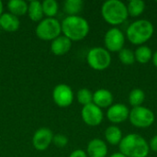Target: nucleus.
<instances>
[{
  "instance_id": "obj_1",
  "label": "nucleus",
  "mask_w": 157,
  "mask_h": 157,
  "mask_svg": "<svg viewBox=\"0 0 157 157\" xmlns=\"http://www.w3.org/2000/svg\"><path fill=\"white\" fill-rule=\"evenodd\" d=\"M61 26L63 36L71 41L84 40L90 30L88 21L81 16H67L61 22Z\"/></svg>"
},
{
  "instance_id": "obj_2",
  "label": "nucleus",
  "mask_w": 157,
  "mask_h": 157,
  "mask_svg": "<svg viewBox=\"0 0 157 157\" xmlns=\"http://www.w3.org/2000/svg\"><path fill=\"white\" fill-rule=\"evenodd\" d=\"M119 148L120 152L127 157H147L150 152L148 142L136 133L124 136L119 144Z\"/></svg>"
},
{
  "instance_id": "obj_3",
  "label": "nucleus",
  "mask_w": 157,
  "mask_h": 157,
  "mask_svg": "<svg viewBox=\"0 0 157 157\" xmlns=\"http://www.w3.org/2000/svg\"><path fill=\"white\" fill-rule=\"evenodd\" d=\"M155 28L148 19H138L130 24L126 30L128 40L134 45H144L154 35Z\"/></svg>"
},
{
  "instance_id": "obj_4",
  "label": "nucleus",
  "mask_w": 157,
  "mask_h": 157,
  "mask_svg": "<svg viewBox=\"0 0 157 157\" xmlns=\"http://www.w3.org/2000/svg\"><path fill=\"white\" fill-rule=\"evenodd\" d=\"M101 15L104 20L112 26H118L128 18L127 6L120 0H108L101 6Z\"/></svg>"
},
{
  "instance_id": "obj_5",
  "label": "nucleus",
  "mask_w": 157,
  "mask_h": 157,
  "mask_svg": "<svg viewBox=\"0 0 157 157\" xmlns=\"http://www.w3.org/2000/svg\"><path fill=\"white\" fill-rule=\"evenodd\" d=\"M35 32L39 39L52 41L62 33L61 22L55 17H45L38 23Z\"/></svg>"
},
{
  "instance_id": "obj_6",
  "label": "nucleus",
  "mask_w": 157,
  "mask_h": 157,
  "mask_svg": "<svg viewBox=\"0 0 157 157\" xmlns=\"http://www.w3.org/2000/svg\"><path fill=\"white\" fill-rule=\"evenodd\" d=\"M86 62L92 69L103 71L109 67L111 63V55L110 52L103 47H94L88 51Z\"/></svg>"
},
{
  "instance_id": "obj_7",
  "label": "nucleus",
  "mask_w": 157,
  "mask_h": 157,
  "mask_svg": "<svg viewBox=\"0 0 157 157\" xmlns=\"http://www.w3.org/2000/svg\"><path fill=\"white\" fill-rule=\"evenodd\" d=\"M129 120L134 127L145 129L154 124L155 116L153 110H151L149 108L140 106L132 108V109L130 110Z\"/></svg>"
},
{
  "instance_id": "obj_8",
  "label": "nucleus",
  "mask_w": 157,
  "mask_h": 157,
  "mask_svg": "<svg viewBox=\"0 0 157 157\" xmlns=\"http://www.w3.org/2000/svg\"><path fill=\"white\" fill-rule=\"evenodd\" d=\"M104 44L109 52H120L124 48L125 35L119 28H111L104 36Z\"/></svg>"
},
{
  "instance_id": "obj_9",
  "label": "nucleus",
  "mask_w": 157,
  "mask_h": 157,
  "mask_svg": "<svg viewBox=\"0 0 157 157\" xmlns=\"http://www.w3.org/2000/svg\"><path fill=\"white\" fill-rule=\"evenodd\" d=\"M74 91L66 84H59L52 90V99L60 108H67L74 102Z\"/></svg>"
},
{
  "instance_id": "obj_10",
  "label": "nucleus",
  "mask_w": 157,
  "mask_h": 157,
  "mask_svg": "<svg viewBox=\"0 0 157 157\" xmlns=\"http://www.w3.org/2000/svg\"><path fill=\"white\" fill-rule=\"evenodd\" d=\"M81 117L86 125L90 127H97L102 122L104 114L100 108L96 106L94 103H91L82 108Z\"/></svg>"
},
{
  "instance_id": "obj_11",
  "label": "nucleus",
  "mask_w": 157,
  "mask_h": 157,
  "mask_svg": "<svg viewBox=\"0 0 157 157\" xmlns=\"http://www.w3.org/2000/svg\"><path fill=\"white\" fill-rule=\"evenodd\" d=\"M53 133L49 128L38 129L32 137V145L38 151H45L52 144Z\"/></svg>"
},
{
  "instance_id": "obj_12",
  "label": "nucleus",
  "mask_w": 157,
  "mask_h": 157,
  "mask_svg": "<svg viewBox=\"0 0 157 157\" xmlns=\"http://www.w3.org/2000/svg\"><path fill=\"white\" fill-rule=\"evenodd\" d=\"M129 115L130 109L126 105L121 103L112 104L107 110L108 120L114 124H119L129 119Z\"/></svg>"
},
{
  "instance_id": "obj_13",
  "label": "nucleus",
  "mask_w": 157,
  "mask_h": 157,
  "mask_svg": "<svg viewBox=\"0 0 157 157\" xmlns=\"http://www.w3.org/2000/svg\"><path fill=\"white\" fill-rule=\"evenodd\" d=\"M109 149L105 141L95 138L92 139L86 147V154L89 157H106Z\"/></svg>"
},
{
  "instance_id": "obj_14",
  "label": "nucleus",
  "mask_w": 157,
  "mask_h": 157,
  "mask_svg": "<svg viewBox=\"0 0 157 157\" xmlns=\"http://www.w3.org/2000/svg\"><path fill=\"white\" fill-rule=\"evenodd\" d=\"M113 95L108 89L99 88L93 93V103L101 109L106 108L109 109L113 104Z\"/></svg>"
},
{
  "instance_id": "obj_15",
  "label": "nucleus",
  "mask_w": 157,
  "mask_h": 157,
  "mask_svg": "<svg viewBox=\"0 0 157 157\" xmlns=\"http://www.w3.org/2000/svg\"><path fill=\"white\" fill-rule=\"evenodd\" d=\"M72 48V41L63 35H60L52 41L51 51L54 55L62 56L66 54Z\"/></svg>"
},
{
  "instance_id": "obj_16",
  "label": "nucleus",
  "mask_w": 157,
  "mask_h": 157,
  "mask_svg": "<svg viewBox=\"0 0 157 157\" xmlns=\"http://www.w3.org/2000/svg\"><path fill=\"white\" fill-rule=\"evenodd\" d=\"M0 27L7 32L17 31L20 27L19 18L9 12L3 13L0 17Z\"/></svg>"
},
{
  "instance_id": "obj_17",
  "label": "nucleus",
  "mask_w": 157,
  "mask_h": 157,
  "mask_svg": "<svg viewBox=\"0 0 157 157\" xmlns=\"http://www.w3.org/2000/svg\"><path fill=\"white\" fill-rule=\"evenodd\" d=\"M27 14H28L29 19L32 20L33 22H40V20H42L44 14H43V10H42L41 2L37 1V0L30 1L29 3Z\"/></svg>"
},
{
  "instance_id": "obj_18",
  "label": "nucleus",
  "mask_w": 157,
  "mask_h": 157,
  "mask_svg": "<svg viewBox=\"0 0 157 157\" xmlns=\"http://www.w3.org/2000/svg\"><path fill=\"white\" fill-rule=\"evenodd\" d=\"M6 6L9 13L19 17L27 14L29 4L24 0H10Z\"/></svg>"
},
{
  "instance_id": "obj_19",
  "label": "nucleus",
  "mask_w": 157,
  "mask_h": 157,
  "mask_svg": "<svg viewBox=\"0 0 157 157\" xmlns=\"http://www.w3.org/2000/svg\"><path fill=\"white\" fill-rule=\"evenodd\" d=\"M122 138V132L116 125H111L105 131V139L111 145H119Z\"/></svg>"
},
{
  "instance_id": "obj_20",
  "label": "nucleus",
  "mask_w": 157,
  "mask_h": 157,
  "mask_svg": "<svg viewBox=\"0 0 157 157\" xmlns=\"http://www.w3.org/2000/svg\"><path fill=\"white\" fill-rule=\"evenodd\" d=\"M135 61L140 63H147L153 58V51L150 47L146 45L138 46V48L134 51Z\"/></svg>"
},
{
  "instance_id": "obj_21",
  "label": "nucleus",
  "mask_w": 157,
  "mask_h": 157,
  "mask_svg": "<svg viewBox=\"0 0 157 157\" xmlns=\"http://www.w3.org/2000/svg\"><path fill=\"white\" fill-rule=\"evenodd\" d=\"M84 8L82 0H66L63 3V11L68 16H78Z\"/></svg>"
},
{
  "instance_id": "obj_22",
  "label": "nucleus",
  "mask_w": 157,
  "mask_h": 157,
  "mask_svg": "<svg viewBox=\"0 0 157 157\" xmlns=\"http://www.w3.org/2000/svg\"><path fill=\"white\" fill-rule=\"evenodd\" d=\"M145 9V3L142 0H131L127 5L128 15L132 17H140Z\"/></svg>"
},
{
  "instance_id": "obj_23",
  "label": "nucleus",
  "mask_w": 157,
  "mask_h": 157,
  "mask_svg": "<svg viewBox=\"0 0 157 157\" xmlns=\"http://www.w3.org/2000/svg\"><path fill=\"white\" fill-rule=\"evenodd\" d=\"M145 99V93L141 88H134L132 89L128 97L129 103L133 107H140L143 105Z\"/></svg>"
},
{
  "instance_id": "obj_24",
  "label": "nucleus",
  "mask_w": 157,
  "mask_h": 157,
  "mask_svg": "<svg viewBox=\"0 0 157 157\" xmlns=\"http://www.w3.org/2000/svg\"><path fill=\"white\" fill-rule=\"evenodd\" d=\"M41 6L46 17H55L59 11V5L55 0H44L41 2Z\"/></svg>"
},
{
  "instance_id": "obj_25",
  "label": "nucleus",
  "mask_w": 157,
  "mask_h": 157,
  "mask_svg": "<svg viewBox=\"0 0 157 157\" xmlns=\"http://www.w3.org/2000/svg\"><path fill=\"white\" fill-rule=\"evenodd\" d=\"M76 98L78 103L84 107L93 103V93L88 88H81L77 91Z\"/></svg>"
},
{
  "instance_id": "obj_26",
  "label": "nucleus",
  "mask_w": 157,
  "mask_h": 157,
  "mask_svg": "<svg viewBox=\"0 0 157 157\" xmlns=\"http://www.w3.org/2000/svg\"><path fill=\"white\" fill-rule=\"evenodd\" d=\"M119 59L121 63L125 65H132L135 63V55L134 52L128 48H123L119 52Z\"/></svg>"
},
{
  "instance_id": "obj_27",
  "label": "nucleus",
  "mask_w": 157,
  "mask_h": 157,
  "mask_svg": "<svg viewBox=\"0 0 157 157\" xmlns=\"http://www.w3.org/2000/svg\"><path fill=\"white\" fill-rule=\"evenodd\" d=\"M52 144L58 148H63L68 144V138L65 135L61 134V133L55 134V135H53Z\"/></svg>"
},
{
  "instance_id": "obj_28",
  "label": "nucleus",
  "mask_w": 157,
  "mask_h": 157,
  "mask_svg": "<svg viewBox=\"0 0 157 157\" xmlns=\"http://www.w3.org/2000/svg\"><path fill=\"white\" fill-rule=\"evenodd\" d=\"M69 157H88L87 156V154L86 152H85L84 150H81V149H77V150H75L73 151Z\"/></svg>"
},
{
  "instance_id": "obj_29",
  "label": "nucleus",
  "mask_w": 157,
  "mask_h": 157,
  "mask_svg": "<svg viewBox=\"0 0 157 157\" xmlns=\"http://www.w3.org/2000/svg\"><path fill=\"white\" fill-rule=\"evenodd\" d=\"M148 144H149V148H150V150H152V151L157 153V134L156 135H155V136L151 139L150 143H148Z\"/></svg>"
},
{
  "instance_id": "obj_30",
  "label": "nucleus",
  "mask_w": 157,
  "mask_h": 157,
  "mask_svg": "<svg viewBox=\"0 0 157 157\" xmlns=\"http://www.w3.org/2000/svg\"><path fill=\"white\" fill-rule=\"evenodd\" d=\"M152 61H153V63H154V65L157 68V51L156 52H155L154 53H153V58H152Z\"/></svg>"
},
{
  "instance_id": "obj_31",
  "label": "nucleus",
  "mask_w": 157,
  "mask_h": 157,
  "mask_svg": "<svg viewBox=\"0 0 157 157\" xmlns=\"http://www.w3.org/2000/svg\"><path fill=\"white\" fill-rule=\"evenodd\" d=\"M109 157H127L125 156L124 155H122L121 152H119V153H114V154H112Z\"/></svg>"
},
{
  "instance_id": "obj_32",
  "label": "nucleus",
  "mask_w": 157,
  "mask_h": 157,
  "mask_svg": "<svg viewBox=\"0 0 157 157\" xmlns=\"http://www.w3.org/2000/svg\"><path fill=\"white\" fill-rule=\"evenodd\" d=\"M3 9H4V5H3V2L0 1V17L3 14Z\"/></svg>"
}]
</instances>
